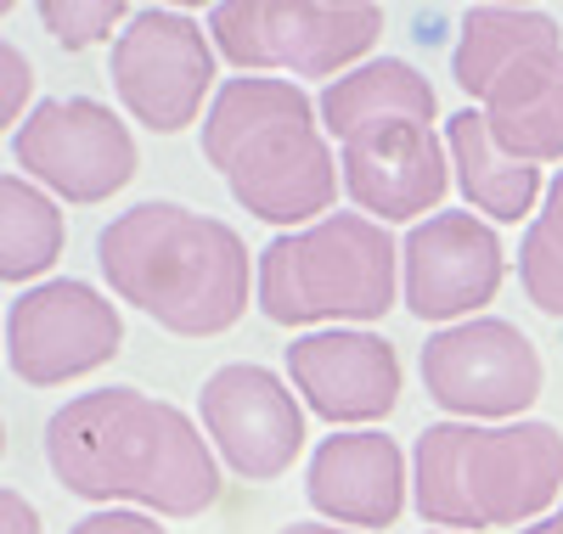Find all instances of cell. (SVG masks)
Wrapping results in <instances>:
<instances>
[{
	"mask_svg": "<svg viewBox=\"0 0 563 534\" xmlns=\"http://www.w3.org/2000/svg\"><path fill=\"white\" fill-rule=\"evenodd\" d=\"M45 467L68 496L198 518L220 501V461L180 405L141 388H90L45 422Z\"/></svg>",
	"mask_w": 563,
	"mask_h": 534,
	"instance_id": "cell-1",
	"label": "cell"
},
{
	"mask_svg": "<svg viewBox=\"0 0 563 534\" xmlns=\"http://www.w3.org/2000/svg\"><path fill=\"white\" fill-rule=\"evenodd\" d=\"M321 130L339 141V180L355 214L422 220L451 191V153L434 130V85L406 57H372L321 90Z\"/></svg>",
	"mask_w": 563,
	"mask_h": 534,
	"instance_id": "cell-2",
	"label": "cell"
},
{
	"mask_svg": "<svg viewBox=\"0 0 563 534\" xmlns=\"http://www.w3.org/2000/svg\"><path fill=\"white\" fill-rule=\"evenodd\" d=\"M113 299L135 304L175 337H214L249 315L254 265L243 236L214 214L147 198L97 236Z\"/></svg>",
	"mask_w": 563,
	"mask_h": 534,
	"instance_id": "cell-3",
	"label": "cell"
},
{
	"mask_svg": "<svg viewBox=\"0 0 563 534\" xmlns=\"http://www.w3.org/2000/svg\"><path fill=\"white\" fill-rule=\"evenodd\" d=\"M203 158L265 225H316L339 198V158L316 102L294 79L243 74L214 90L203 113Z\"/></svg>",
	"mask_w": 563,
	"mask_h": 534,
	"instance_id": "cell-4",
	"label": "cell"
},
{
	"mask_svg": "<svg viewBox=\"0 0 563 534\" xmlns=\"http://www.w3.org/2000/svg\"><path fill=\"white\" fill-rule=\"evenodd\" d=\"M563 496L552 422H429L411 445V501L434 529H519Z\"/></svg>",
	"mask_w": 563,
	"mask_h": 534,
	"instance_id": "cell-5",
	"label": "cell"
},
{
	"mask_svg": "<svg viewBox=\"0 0 563 534\" xmlns=\"http://www.w3.org/2000/svg\"><path fill=\"white\" fill-rule=\"evenodd\" d=\"M451 79L490 135L525 164L563 158V34L541 7H474L456 29Z\"/></svg>",
	"mask_w": 563,
	"mask_h": 534,
	"instance_id": "cell-6",
	"label": "cell"
},
{
	"mask_svg": "<svg viewBox=\"0 0 563 534\" xmlns=\"http://www.w3.org/2000/svg\"><path fill=\"white\" fill-rule=\"evenodd\" d=\"M254 304L276 326L384 321L400 304V248L366 214H327L260 248Z\"/></svg>",
	"mask_w": 563,
	"mask_h": 534,
	"instance_id": "cell-7",
	"label": "cell"
},
{
	"mask_svg": "<svg viewBox=\"0 0 563 534\" xmlns=\"http://www.w3.org/2000/svg\"><path fill=\"white\" fill-rule=\"evenodd\" d=\"M384 34V7L366 0H220L209 12L214 52L243 74H294L299 79H344Z\"/></svg>",
	"mask_w": 563,
	"mask_h": 534,
	"instance_id": "cell-8",
	"label": "cell"
},
{
	"mask_svg": "<svg viewBox=\"0 0 563 534\" xmlns=\"http://www.w3.org/2000/svg\"><path fill=\"white\" fill-rule=\"evenodd\" d=\"M422 388L440 411L462 422H525V411L547 388V366L512 321L474 315L440 326L422 344Z\"/></svg>",
	"mask_w": 563,
	"mask_h": 534,
	"instance_id": "cell-9",
	"label": "cell"
},
{
	"mask_svg": "<svg viewBox=\"0 0 563 534\" xmlns=\"http://www.w3.org/2000/svg\"><path fill=\"white\" fill-rule=\"evenodd\" d=\"M18 169L63 203H108L141 169L130 124L97 96H52L34 102L12 135Z\"/></svg>",
	"mask_w": 563,
	"mask_h": 534,
	"instance_id": "cell-10",
	"label": "cell"
},
{
	"mask_svg": "<svg viewBox=\"0 0 563 534\" xmlns=\"http://www.w3.org/2000/svg\"><path fill=\"white\" fill-rule=\"evenodd\" d=\"M108 79L135 124H147L153 135H175L198 124L203 96L214 90V40L198 18L175 7H135V18L113 40Z\"/></svg>",
	"mask_w": 563,
	"mask_h": 534,
	"instance_id": "cell-11",
	"label": "cell"
},
{
	"mask_svg": "<svg viewBox=\"0 0 563 534\" xmlns=\"http://www.w3.org/2000/svg\"><path fill=\"white\" fill-rule=\"evenodd\" d=\"M119 349H124L119 304L79 276L23 287V299L7 310V360L29 388H63L108 366Z\"/></svg>",
	"mask_w": 563,
	"mask_h": 534,
	"instance_id": "cell-12",
	"label": "cell"
},
{
	"mask_svg": "<svg viewBox=\"0 0 563 534\" xmlns=\"http://www.w3.org/2000/svg\"><path fill=\"white\" fill-rule=\"evenodd\" d=\"M507 276L501 236L474 209H440L400 242V299L417 321H474Z\"/></svg>",
	"mask_w": 563,
	"mask_h": 534,
	"instance_id": "cell-13",
	"label": "cell"
},
{
	"mask_svg": "<svg viewBox=\"0 0 563 534\" xmlns=\"http://www.w3.org/2000/svg\"><path fill=\"white\" fill-rule=\"evenodd\" d=\"M198 416L220 461L249 483L282 478L305 450V405L271 366H254V360H231L209 371L198 394Z\"/></svg>",
	"mask_w": 563,
	"mask_h": 534,
	"instance_id": "cell-14",
	"label": "cell"
},
{
	"mask_svg": "<svg viewBox=\"0 0 563 534\" xmlns=\"http://www.w3.org/2000/svg\"><path fill=\"white\" fill-rule=\"evenodd\" d=\"M288 377L327 422H384L400 405V355L389 337L361 326L305 332L288 349Z\"/></svg>",
	"mask_w": 563,
	"mask_h": 534,
	"instance_id": "cell-15",
	"label": "cell"
},
{
	"mask_svg": "<svg viewBox=\"0 0 563 534\" xmlns=\"http://www.w3.org/2000/svg\"><path fill=\"white\" fill-rule=\"evenodd\" d=\"M406 456L389 433L355 427L321 440L305 472V501L339 529H389L406 512Z\"/></svg>",
	"mask_w": 563,
	"mask_h": 534,
	"instance_id": "cell-16",
	"label": "cell"
},
{
	"mask_svg": "<svg viewBox=\"0 0 563 534\" xmlns=\"http://www.w3.org/2000/svg\"><path fill=\"white\" fill-rule=\"evenodd\" d=\"M445 153H451V169H456V186L467 191V203L479 214L501 220V225H519L525 214H536V198H541V169L512 158L501 141L490 135L485 113L462 108L445 119Z\"/></svg>",
	"mask_w": 563,
	"mask_h": 534,
	"instance_id": "cell-17",
	"label": "cell"
},
{
	"mask_svg": "<svg viewBox=\"0 0 563 534\" xmlns=\"http://www.w3.org/2000/svg\"><path fill=\"white\" fill-rule=\"evenodd\" d=\"M68 248V220L52 191L29 175L0 169V281H34L52 270Z\"/></svg>",
	"mask_w": 563,
	"mask_h": 534,
	"instance_id": "cell-18",
	"label": "cell"
},
{
	"mask_svg": "<svg viewBox=\"0 0 563 534\" xmlns=\"http://www.w3.org/2000/svg\"><path fill=\"white\" fill-rule=\"evenodd\" d=\"M519 281L541 315L563 321V175L547 186V203L525 231L519 248Z\"/></svg>",
	"mask_w": 563,
	"mask_h": 534,
	"instance_id": "cell-19",
	"label": "cell"
},
{
	"mask_svg": "<svg viewBox=\"0 0 563 534\" xmlns=\"http://www.w3.org/2000/svg\"><path fill=\"white\" fill-rule=\"evenodd\" d=\"M135 12L124 0H40V23L63 52H90L102 40H119Z\"/></svg>",
	"mask_w": 563,
	"mask_h": 534,
	"instance_id": "cell-20",
	"label": "cell"
},
{
	"mask_svg": "<svg viewBox=\"0 0 563 534\" xmlns=\"http://www.w3.org/2000/svg\"><path fill=\"white\" fill-rule=\"evenodd\" d=\"M29 96H34V63L18 52L12 40H0V130L23 119Z\"/></svg>",
	"mask_w": 563,
	"mask_h": 534,
	"instance_id": "cell-21",
	"label": "cell"
},
{
	"mask_svg": "<svg viewBox=\"0 0 563 534\" xmlns=\"http://www.w3.org/2000/svg\"><path fill=\"white\" fill-rule=\"evenodd\" d=\"M68 534H169L158 518H147V512H130V507H102V512H90V518H79Z\"/></svg>",
	"mask_w": 563,
	"mask_h": 534,
	"instance_id": "cell-22",
	"label": "cell"
},
{
	"mask_svg": "<svg viewBox=\"0 0 563 534\" xmlns=\"http://www.w3.org/2000/svg\"><path fill=\"white\" fill-rule=\"evenodd\" d=\"M0 534H45L40 507L23 490H0Z\"/></svg>",
	"mask_w": 563,
	"mask_h": 534,
	"instance_id": "cell-23",
	"label": "cell"
},
{
	"mask_svg": "<svg viewBox=\"0 0 563 534\" xmlns=\"http://www.w3.org/2000/svg\"><path fill=\"white\" fill-rule=\"evenodd\" d=\"M282 534H355V529H339V523H288Z\"/></svg>",
	"mask_w": 563,
	"mask_h": 534,
	"instance_id": "cell-24",
	"label": "cell"
},
{
	"mask_svg": "<svg viewBox=\"0 0 563 534\" xmlns=\"http://www.w3.org/2000/svg\"><path fill=\"white\" fill-rule=\"evenodd\" d=\"M519 534H563V507H558L552 518H541V523H530V529H519Z\"/></svg>",
	"mask_w": 563,
	"mask_h": 534,
	"instance_id": "cell-25",
	"label": "cell"
},
{
	"mask_svg": "<svg viewBox=\"0 0 563 534\" xmlns=\"http://www.w3.org/2000/svg\"><path fill=\"white\" fill-rule=\"evenodd\" d=\"M0 456H7V422H0Z\"/></svg>",
	"mask_w": 563,
	"mask_h": 534,
	"instance_id": "cell-26",
	"label": "cell"
},
{
	"mask_svg": "<svg viewBox=\"0 0 563 534\" xmlns=\"http://www.w3.org/2000/svg\"><path fill=\"white\" fill-rule=\"evenodd\" d=\"M7 12H12V0H0V18H7Z\"/></svg>",
	"mask_w": 563,
	"mask_h": 534,
	"instance_id": "cell-27",
	"label": "cell"
},
{
	"mask_svg": "<svg viewBox=\"0 0 563 534\" xmlns=\"http://www.w3.org/2000/svg\"><path fill=\"white\" fill-rule=\"evenodd\" d=\"M0 349H7V326H0Z\"/></svg>",
	"mask_w": 563,
	"mask_h": 534,
	"instance_id": "cell-28",
	"label": "cell"
},
{
	"mask_svg": "<svg viewBox=\"0 0 563 534\" xmlns=\"http://www.w3.org/2000/svg\"><path fill=\"white\" fill-rule=\"evenodd\" d=\"M429 534H445V529H429Z\"/></svg>",
	"mask_w": 563,
	"mask_h": 534,
	"instance_id": "cell-29",
	"label": "cell"
}]
</instances>
